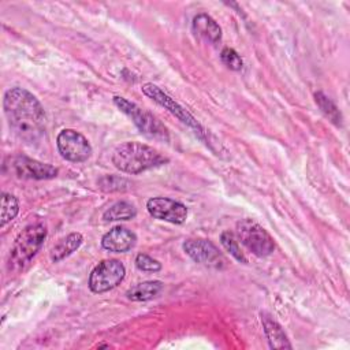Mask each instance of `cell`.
Wrapping results in <instances>:
<instances>
[{
  "label": "cell",
  "instance_id": "cell-1",
  "mask_svg": "<svg viewBox=\"0 0 350 350\" xmlns=\"http://www.w3.org/2000/svg\"><path fill=\"white\" fill-rule=\"evenodd\" d=\"M3 108L12 131L27 144H34L45 133V111L38 98L25 88H11L3 98Z\"/></svg>",
  "mask_w": 350,
  "mask_h": 350
},
{
  "label": "cell",
  "instance_id": "cell-2",
  "mask_svg": "<svg viewBox=\"0 0 350 350\" xmlns=\"http://www.w3.org/2000/svg\"><path fill=\"white\" fill-rule=\"evenodd\" d=\"M168 163V157L153 146L129 141L118 145L112 153V164L120 171L131 175L141 174L150 168Z\"/></svg>",
  "mask_w": 350,
  "mask_h": 350
},
{
  "label": "cell",
  "instance_id": "cell-3",
  "mask_svg": "<svg viewBox=\"0 0 350 350\" xmlns=\"http://www.w3.org/2000/svg\"><path fill=\"white\" fill-rule=\"evenodd\" d=\"M46 238V227L42 223L26 226L16 237L8 258V268L12 271L23 269L41 249Z\"/></svg>",
  "mask_w": 350,
  "mask_h": 350
},
{
  "label": "cell",
  "instance_id": "cell-4",
  "mask_svg": "<svg viewBox=\"0 0 350 350\" xmlns=\"http://www.w3.org/2000/svg\"><path fill=\"white\" fill-rule=\"evenodd\" d=\"M142 93L149 97L150 100H153L154 103H157L160 107H163L164 109H167L170 113H172L175 118H178L182 123H185L186 126H189L190 129L194 130L196 135L204 141L211 149H212V145H211V141H209V133L201 126V123L185 108L182 107L178 101H175L171 96H168L165 92H163L157 85L154 83H144L142 88H141Z\"/></svg>",
  "mask_w": 350,
  "mask_h": 350
},
{
  "label": "cell",
  "instance_id": "cell-5",
  "mask_svg": "<svg viewBox=\"0 0 350 350\" xmlns=\"http://www.w3.org/2000/svg\"><path fill=\"white\" fill-rule=\"evenodd\" d=\"M113 104L120 109V112H123L133 120L135 127L144 135H146L149 138H154V139H163V141L170 139L167 127L149 111L141 108L135 103H133L122 96H115Z\"/></svg>",
  "mask_w": 350,
  "mask_h": 350
},
{
  "label": "cell",
  "instance_id": "cell-6",
  "mask_svg": "<svg viewBox=\"0 0 350 350\" xmlns=\"http://www.w3.org/2000/svg\"><path fill=\"white\" fill-rule=\"evenodd\" d=\"M237 237L241 243L257 257L269 256L275 250V242L268 231L252 219H242L237 223Z\"/></svg>",
  "mask_w": 350,
  "mask_h": 350
},
{
  "label": "cell",
  "instance_id": "cell-7",
  "mask_svg": "<svg viewBox=\"0 0 350 350\" xmlns=\"http://www.w3.org/2000/svg\"><path fill=\"white\" fill-rule=\"evenodd\" d=\"M126 275L123 262L115 258L100 261L89 275V288L94 294L107 293L122 283Z\"/></svg>",
  "mask_w": 350,
  "mask_h": 350
},
{
  "label": "cell",
  "instance_id": "cell-8",
  "mask_svg": "<svg viewBox=\"0 0 350 350\" xmlns=\"http://www.w3.org/2000/svg\"><path fill=\"white\" fill-rule=\"evenodd\" d=\"M60 156L71 163L86 161L92 156V145L88 138L74 129H63L56 138Z\"/></svg>",
  "mask_w": 350,
  "mask_h": 350
},
{
  "label": "cell",
  "instance_id": "cell-9",
  "mask_svg": "<svg viewBox=\"0 0 350 350\" xmlns=\"http://www.w3.org/2000/svg\"><path fill=\"white\" fill-rule=\"evenodd\" d=\"M183 250L196 262L204 264L211 268L221 269L227 262L224 256L219 252V249L208 239H187L183 242Z\"/></svg>",
  "mask_w": 350,
  "mask_h": 350
},
{
  "label": "cell",
  "instance_id": "cell-10",
  "mask_svg": "<svg viewBox=\"0 0 350 350\" xmlns=\"http://www.w3.org/2000/svg\"><path fill=\"white\" fill-rule=\"evenodd\" d=\"M146 209L152 217L172 224H182L187 219L186 205L167 197L149 198L146 201Z\"/></svg>",
  "mask_w": 350,
  "mask_h": 350
},
{
  "label": "cell",
  "instance_id": "cell-11",
  "mask_svg": "<svg viewBox=\"0 0 350 350\" xmlns=\"http://www.w3.org/2000/svg\"><path fill=\"white\" fill-rule=\"evenodd\" d=\"M8 165L10 168L12 167V171L18 178L23 179H53L59 172L56 167L27 156H16L12 160L10 159Z\"/></svg>",
  "mask_w": 350,
  "mask_h": 350
},
{
  "label": "cell",
  "instance_id": "cell-12",
  "mask_svg": "<svg viewBox=\"0 0 350 350\" xmlns=\"http://www.w3.org/2000/svg\"><path fill=\"white\" fill-rule=\"evenodd\" d=\"M135 242L137 235L123 226L111 228L101 238V246L112 253H126L135 246Z\"/></svg>",
  "mask_w": 350,
  "mask_h": 350
},
{
  "label": "cell",
  "instance_id": "cell-13",
  "mask_svg": "<svg viewBox=\"0 0 350 350\" xmlns=\"http://www.w3.org/2000/svg\"><path fill=\"white\" fill-rule=\"evenodd\" d=\"M193 31L196 36L204 38L205 41H209L212 44H217L221 40V27L219 26V23L208 14L201 12L197 14L193 18V23H191Z\"/></svg>",
  "mask_w": 350,
  "mask_h": 350
},
{
  "label": "cell",
  "instance_id": "cell-14",
  "mask_svg": "<svg viewBox=\"0 0 350 350\" xmlns=\"http://www.w3.org/2000/svg\"><path fill=\"white\" fill-rule=\"evenodd\" d=\"M262 328L271 349H291V343L280 324L267 312L260 313Z\"/></svg>",
  "mask_w": 350,
  "mask_h": 350
},
{
  "label": "cell",
  "instance_id": "cell-15",
  "mask_svg": "<svg viewBox=\"0 0 350 350\" xmlns=\"http://www.w3.org/2000/svg\"><path fill=\"white\" fill-rule=\"evenodd\" d=\"M163 286L164 284L160 280H146L129 288L126 291V295L129 299L135 302L150 301L160 294V291L163 290Z\"/></svg>",
  "mask_w": 350,
  "mask_h": 350
},
{
  "label": "cell",
  "instance_id": "cell-16",
  "mask_svg": "<svg viewBox=\"0 0 350 350\" xmlns=\"http://www.w3.org/2000/svg\"><path fill=\"white\" fill-rule=\"evenodd\" d=\"M83 242V237L81 232H71L63 239H60L51 252V260L53 262H59L63 258L72 254Z\"/></svg>",
  "mask_w": 350,
  "mask_h": 350
},
{
  "label": "cell",
  "instance_id": "cell-17",
  "mask_svg": "<svg viewBox=\"0 0 350 350\" xmlns=\"http://www.w3.org/2000/svg\"><path fill=\"white\" fill-rule=\"evenodd\" d=\"M137 216L135 206L129 201H118L112 204L104 213L103 219L107 221H118V220H130Z\"/></svg>",
  "mask_w": 350,
  "mask_h": 350
},
{
  "label": "cell",
  "instance_id": "cell-18",
  "mask_svg": "<svg viewBox=\"0 0 350 350\" xmlns=\"http://www.w3.org/2000/svg\"><path fill=\"white\" fill-rule=\"evenodd\" d=\"M314 101L319 105V108L321 109V112L329 119L331 123H334L335 126H342L343 116H342L339 108L336 107V104L328 96H325L323 92H316Z\"/></svg>",
  "mask_w": 350,
  "mask_h": 350
},
{
  "label": "cell",
  "instance_id": "cell-19",
  "mask_svg": "<svg viewBox=\"0 0 350 350\" xmlns=\"http://www.w3.org/2000/svg\"><path fill=\"white\" fill-rule=\"evenodd\" d=\"M19 212L18 198L10 193L1 194V215H0V226L4 227L7 223L14 220Z\"/></svg>",
  "mask_w": 350,
  "mask_h": 350
},
{
  "label": "cell",
  "instance_id": "cell-20",
  "mask_svg": "<svg viewBox=\"0 0 350 350\" xmlns=\"http://www.w3.org/2000/svg\"><path fill=\"white\" fill-rule=\"evenodd\" d=\"M220 242L223 245V247L239 262L246 264L247 258L245 256V253L242 252L241 246H239V241L238 238L231 232V231H223L220 235Z\"/></svg>",
  "mask_w": 350,
  "mask_h": 350
},
{
  "label": "cell",
  "instance_id": "cell-21",
  "mask_svg": "<svg viewBox=\"0 0 350 350\" xmlns=\"http://www.w3.org/2000/svg\"><path fill=\"white\" fill-rule=\"evenodd\" d=\"M220 59L221 62L230 68V70H234V71H239L242 70L243 67V60L242 57L238 55V52L232 48H223L221 53H220Z\"/></svg>",
  "mask_w": 350,
  "mask_h": 350
},
{
  "label": "cell",
  "instance_id": "cell-22",
  "mask_svg": "<svg viewBox=\"0 0 350 350\" xmlns=\"http://www.w3.org/2000/svg\"><path fill=\"white\" fill-rule=\"evenodd\" d=\"M135 267L144 272H159L161 269V264L145 253L137 254Z\"/></svg>",
  "mask_w": 350,
  "mask_h": 350
},
{
  "label": "cell",
  "instance_id": "cell-23",
  "mask_svg": "<svg viewBox=\"0 0 350 350\" xmlns=\"http://www.w3.org/2000/svg\"><path fill=\"white\" fill-rule=\"evenodd\" d=\"M100 189L105 190V191H115V190H124L129 185V182L124 178H119V176H104L98 180Z\"/></svg>",
  "mask_w": 350,
  "mask_h": 350
}]
</instances>
